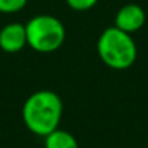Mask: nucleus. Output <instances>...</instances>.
Returning a JSON list of instances; mask_svg holds the SVG:
<instances>
[{"mask_svg": "<svg viewBox=\"0 0 148 148\" xmlns=\"http://www.w3.org/2000/svg\"><path fill=\"white\" fill-rule=\"evenodd\" d=\"M97 2H99V0H65V3L73 10H77V12L89 10V9L95 8Z\"/></svg>", "mask_w": 148, "mask_h": 148, "instance_id": "nucleus-8", "label": "nucleus"}, {"mask_svg": "<svg viewBox=\"0 0 148 148\" xmlns=\"http://www.w3.org/2000/svg\"><path fill=\"white\" fill-rule=\"evenodd\" d=\"M44 147L45 148H79V142L73 134L64 129H54L47 136H44Z\"/></svg>", "mask_w": 148, "mask_h": 148, "instance_id": "nucleus-6", "label": "nucleus"}, {"mask_svg": "<svg viewBox=\"0 0 148 148\" xmlns=\"http://www.w3.org/2000/svg\"><path fill=\"white\" fill-rule=\"evenodd\" d=\"M62 118L61 97L52 90H38L23 103L22 119L25 126L38 136H47L60 126Z\"/></svg>", "mask_w": 148, "mask_h": 148, "instance_id": "nucleus-1", "label": "nucleus"}, {"mask_svg": "<svg viewBox=\"0 0 148 148\" xmlns=\"http://www.w3.org/2000/svg\"><path fill=\"white\" fill-rule=\"evenodd\" d=\"M28 47L25 25L19 22H12L0 29V48L5 52L15 54Z\"/></svg>", "mask_w": 148, "mask_h": 148, "instance_id": "nucleus-4", "label": "nucleus"}, {"mask_svg": "<svg viewBox=\"0 0 148 148\" xmlns=\"http://www.w3.org/2000/svg\"><path fill=\"white\" fill-rule=\"evenodd\" d=\"M145 25V12L141 6L129 3L122 6L115 16V26L123 32L134 34Z\"/></svg>", "mask_w": 148, "mask_h": 148, "instance_id": "nucleus-5", "label": "nucleus"}, {"mask_svg": "<svg viewBox=\"0 0 148 148\" xmlns=\"http://www.w3.org/2000/svg\"><path fill=\"white\" fill-rule=\"evenodd\" d=\"M28 3V0H0V13H18Z\"/></svg>", "mask_w": 148, "mask_h": 148, "instance_id": "nucleus-7", "label": "nucleus"}, {"mask_svg": "<svg viewBox=\"0 0 148 148\" xmlns=\"http://www.w3.org/2000/svg\"><path fill=\"white\" fill-rule=\"evenodd\" d=\"M26 42L36 52H54L65 41V28L62 22L51 15H38L31 18L26 25Z\"/></svg>", "mask_w": 148, "mask_h": 148, "instance_id": "nucleus-3", "label": "nucleus"}, {"mask_svg": "<svg viewBox=\"0 0 148 148\" xmlns=\"http://www.w3.org/2000/svg\"><path fill=\"white\" fill-rule=\"evenodd\" d=\"M97 54L109 68L126 70L135 62L138 51L131 34L110 26L97 39Z\"/></svg>", "mask_w": 148, "mask_h": 148, "instance_id": "nucleus-2", "label": "nucleus"}]
</instances>
